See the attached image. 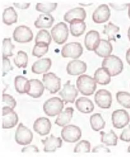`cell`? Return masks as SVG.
I'll return each instance as SVG.
<instances>
[{
  "label": "cell",
  "instance_id": "obj_1",
  "mask_svg": "<svg viewBox=\"0 0 130 157\" xmlns=\"http://www.w3.org/2000/svg\"><path fill=\"white\" fill-rule=\"evenodd\" d=\"M102 67L108 72L111 76L115 77L122 72L124 64L121 59L112 55H109L103 60Z\"/></svg>",
  "mask_w": 130,
  "mask_h": 157
},
{
  "label": "cell",
  "instance_id": "obj_2",
  "mask_svg": "<svg viewBox=\"0 0 130 157\" xmlns=\"http://www.w3.org/2000/svg\"><path fill=\"white\" fill-rule=\"evenodd\" d=\"M77 87L80 93L86 96L93 94L97 88V84L94 78L87 75H82L77 78Z\"/></svg>",
  "mask_w": 130,
  "mask_h": 157
},
{
  "label": "cell",
  "instance_id": "obj_3",
  "mask_svg": "<svg viewBox=\"0 0 130 157\" xmlns=\"http://www.w3.org/2000/svg\"><path fill=\"white\" fill-rule=\"evenodd\" d=\"M64 101L58 97L50 98L46 101L43 105V109L46 115L51 117L59 115L64 108Z\"/></svg>",
  "mask_w": 130,
  "mask_h": 157
},
{
  "label": "cell",
  "instance_id": "obj_4",
  "mask_svg": "<svg viewBox=\"0 0 130 157\" xmlns=\"http://www.w3.org/2000/svg\"><path fill=\"white\" fill-rule=\"evenodd\" d=\"M54 41L59 44H61L68 39L69 30L67 25L61 22L55 25L51 31Z\"/></svg>",
  "mask_w": 130,
  "mask_h": 157
},
{
  "label": "cell",
  "instance_id": "obj_5",
  "mask_svg": "<svg viewBox=\"0 0 130 157\" xmlns=\"http://www.w3.org/2000/svg\"><path fill=\"white\" fill-rule=\"evenodd\" d=\"M82 132L80 128L73 125L65 126L61 131V136L65 142L69 143H75L81 138Z\"/></svg>",
  "mask_w": 130,
  "mask_h": 157
},
{
  "label": "cell",
  "instance_id": "obj_6",
  "mask_svg": "<svg viewBox=\"0 0 130 157\" xmlns=\"http://www.w3.org/2000/svg\"><path fill=\"white\" fill-rule=\"evenodd\" d=\"M2 128L10 129L17 125L18 121L17 114L13 109L8 106L2 108Z\"/></svg>",
  "mask_w": 130,
  "mask_h": 157
},
{
  "label": "cell",
  "instance_id": "obj_7",
  "mask_svg": "<svg viewBox=\"0 0 130 157\" xmlns=\"http://www.w3.org/2000/svg\"><path fill=\"white\" fill-rule=\"evenodd\" d=\"M33 138V134L29 128L20 123L15 132V139L16 143L21 145L31 144Z\"/></svg>",
  "mask_w": 130,
  "mask_h": 157
},
{
  "label": "cell",
  "instance_id": "obj_8",
  "mask_svg": "<svg viewBox=\"0 0 130 157\" xmlns=\"http://www.w3.org/2000/svg\"><path fill=\"white\" fill-rule=\"evenodd\" d=\"M42 81L45 88L49 91L51 94L57 93L61 88V79L53 72L43 75Z\"/></svg>",
  "mask_w": 130,
  "mask_h": 157
},
{
  "label": "cell",
  "instance_id": "obj_9",
  "mask_svg": "<svg viewBox=\"0 0 130 157\" xmlns=\"http://www.w3.org/2000/svg\"><path fill=\"white\" fill-rule=\"evenodd\" d=\"M83 52V48L81 44L77 42H72L63 46L61 54L63 58H71L75 59L80 57Z\"/></svg>",
  "mask_w": 130,
  "mask_h": 157
},
{
  "label": "cell",
  "instance_id": "obj_10",
  "mask_svg": "<svg viewBox=\"0 0 130 157\" xmlns=\"http://www.w3.org/2000/svg\"><path fill=\"white\" fill-rule=\"evenodd\" d=\"M70 82V80H68L63 85V89L59 93L65 105L69 103L73 104L78 95V91L76 88L75 85H71Z\"/></svg>",
  "mask_w": 130,
  "mask_h": 157
},
{
  "label": "cell",
  "instance_id": "obj_11",
  "mask_svg": "<svg viewBox=\"0 0 130 157\" xmlns=\"http://www.w3.org/2000/svg\"><path fill=\"white\" fill-rule=\"evenodd\" d=\"M14 40L19 43H25L31 41L33 38V33L30 27L25 25L17 27L13 33Z\"/></svg>",
  "mask_w": 130,
  "mask_h": 157
},
{
  "label": "cell",
  "instance_id": "obj_12",
  "mask_svg": "<svg viewBox=\"0 0 130 157\" xmlns=\"http://www.w3.org/2000/svg\"><path fill=\"white\" fill-rule=\"evenodd\" d=\"M94 99L98 106L103 109L110 108L112 102V94L105 89L98 90L95 94Z\"/></svg>",
  "mask_w": 130,
  "mask_h": 157
},
{
  "label": "cell",
  "instance_id": "obj_13",
  "mask_svg": "<svg viewBox=\"0 0 130 157\" xmlns=\"http://www.w3.org/2000/svg\"><path fill=\"white\" fill-rule=\"evenodd\" d=\"M112 121L114 128L122 129L128 124L130 117L125 110L117 109L114 111L112 114Z\"/></svg>",
  "mask_w": 130,
  "mask_h": 157
},
{
  "label": "cell",
  "instance_id": "obj_14",
  "mask_svg": "<svg viewBox=\"0 0 130 157\" xmlns=\"http://www.w3.org/2000/svg\"><path fill=\"white\" fill-rule=\"evenodd\" d=\"M52 124L49 119L45 117L37 119L33 125L34 131L43 136L49 134L51 130Z\"/></svg>",
  "mask_w": 130,
  "mask_h": 157
},
{
  "label": "cell",
  "instance_id": "obj_15",
  "mask_svg": "<svg viewBox=\"0 0 130 157\" xmlns=\"http://www.w3.org/2000/svg\"><path fill=\"white\" fill-rule=\"evenodd\" d=\"M110 15V10L108 6L103 4L99 6L96 9L93 13L92 18L96 23H103L109 20Z\"/></svg>",
  "mask_w": 130,
  "mask_h": 157
},
{
  "label": "cell",
  "instance_id": "obj_16",
  "mask_svg": "<svg viewBox=\"0 0 130 157\" xmlns=\"http://www.w3.org/2000/svg\"><path fill=\"white\" fill-rule=\"evenodd\" d=\"M41 141L44 145L43 151L46 153L54 152L57 149L61 148L62 144L61 138L56 137L53 134L46 137L45 140H42Z\"/></svg>",
  "mask_w": 130,
  "mask_h": 157
},
{
  "label": "cell",
  "instance_id": "obj_17",
  "mask_svg": "<svg viewBox=\"0 0 130 157\" xmlns=\"http://www.w3.org/2000/svg\"><path fill=\"white\" fill-rule=\"evenodd\" d=\"M87 64L84 62L74 60L69 62L66 70L69 75L77 76L85 73L87 71Z\"/></svg>",
  "mask_w": 130,
  "mask_h": 157
},
{
  "label": "cell",
  "instance_id": "obj_18",
  "mask_svg": "<svg viewBox=\"0 0 130 157\" xmlns=\"http://www.w3.org/2000/svg\"><path fill=\"white\" fill-rule=\"evenodd\" d=\"M86 17V13L84 8L77 7L71 9L64 15V19L70 23L76 20L84 21Z\"/></svg>",
  "mask_w": 130,
  "mask_h": 157
},
{
  "label": "cell",
  "instance_id": "obj_19",
  "mask_svg": "<svg viewBox=\"0 0 130 157\" xmlns=\"http://www.w3.org/2000/svg\"><path fill=\"white\" fill-rule=\"evenodd\" d=\"M30 88L27 94L34 98L41 97L45 88L42 82L37 79H32L30 80Z\"/></svg>",
  "mask_w": 130,
  "mask_h": 157
},
{
  "label": "cell",
  "instance_id": "obj_20",
  "mask_svg": "<svg viewBox=\"0 0 130 157\" xmlns=\"http://www.w3.org/2000/svg\"><path fill=\"white\" fill-rule=\"evenodd\" d=\"M100 35L97 31L92 30L87 33L85 36V44L87 49L90 51L94 50L100 40Z\"/></svg>",
  "mask_w": 130,
  "mask_h": 157
},
{
  "label": "cell",
  "instance_id": "obj_21",
  "mask_svg": "<svg viewBox=\"0 0 130 157\" xmlns=\"http://www.w3.org/2000/svg\"><path fill=\"white\" fill-rule=\"evenodd\" d=\"M75 106L79 112L84 114L92 113L95 108L92 101L85 97H81L77 99L76 101Z\"/></svg>",
  "mask_w": 130,
  "mask_h": 157
},
{
  "label": "cell",
  "instance_id": "obj_22",
  "mask_svg": "<svg viewBox=\"0 0 130 157\" xmlns=\"http://www.w3.org/2000/svg\"><path fill=\"white\" fill-rule=\"evenodd\" d=\"M52 61L49 58H45L35 62L32 67V71L36 74L39 75L47 72L50 68Z\"/></svg>",
  "mask_w": 130,
  "mask_h": 157
},
{
  "label": "cell",
  "instance_id": "obj_23",
  "mask_svg": "<svg viewBox=\"0 0 130 157\" xmlns=\"http://www.w3.org/2000/svg\"><path fill=\"white\" fill-rule=\"evenodd\" d=\"M113 50L112 45L109 41L101 39L94 51L99 56L106 58L110 55Z\"/></svg>",
  "mask_w": 130,
  "mask_h": 157
},
{
  "label": "cell",
  "instance_id": "obj_24",
  "mask_svg": "<svg viewBox=\"0 0 130 157\" xmlns=\"http://www.w3.org/2000/svg\"><path fill=\"white\" fill-rule=\"evenodd\" d=\"M74 109L72 107L66 108L58 115L55 122V124L60 127H63L69 124L73 116Z\"/></svg>",
  "mask_w": 130,
  "mask_h": 157
},
{
  "label": "cell",
  "instance_id": "obj_25",
  "mask_svg": "<svg viewBox=\"0 0 130 157\" xmlns=\"http://www.w3.org/2000/svg\"><path fill=\"white\" fill-rule=\"evenodd\" d=\"M54 21V18L50 14H41L35 21L34 25L37 28H50Z\"/></svg>",
  "mask_w": 130,
  "mask_h": 157
},
{
  "label": "cell",
  "instance_id": "obj_26",
  "mask_svg": "<svg viewBox=\"0 0 130 157\" xmlns=\"http://www.w3.org/2000/svg\"><path fill=\"white\" fill-rule=\"evenodd\" d=\"M14 86L18 93L21 94L27 93L30 88V80L22 76H17L15 78Z\"/></svg>",
  "mask_w": 130,
  "mask_h": 157
},
{
  "label": "cell",
  "instance_id": "obj_27",
  "mask_svg": "<svg viewBox=\"0 0 130 157\" xmlns=\"http://www.w3.org/2000/svg\"><path fill=\"white\" fill-rule=\"evenodd\" d=\"M111 76L108 72L104 68H99L95 71L94 78L96 82L101 85H106L110 82Z\"/></svg>",
  "mask_w": 130,
  "mask_h": 157
},
{
  "label": "cell",
  "instance_id": "obj_28",
  "mask_svg": "<svg viewBox=\"0 0 130 157\" xmlns=\"http://www.w3.org/2000/svg\"><path fill=\"white\" fill-rule=\"evenodd\" d=\"M100 141L107 146H116L117 145L118 138L112 130H111L109 133H106L104 131H101Z\"/></svg>",
  "mask_w": 130,
  "mask_h": 157
},
{
  "label": "cell",
  "instance_id": "obj_29",
  "mask_svg": "<svg viewBox=\"0 0 130 157\" xmlns=\"http://www.w3.org/2000/svg\"><path fill=\"white\" fill-rule=\"evenodd\" d=\"M70 31L73 36L78 37L84 33L86 29V24L83 21L76 20L70 23Z\"/></svg>",
  "mask_w": 130,
  "mask_h": 157
},
{
  "label": "cell",
  "instance_id": "obj_30",
  "mask_svg": "<svg viewBox=\"0 0 130 157\" xmlns=\"http://www.w3.org/2000/svg\"><path fill=\"white\" fill-rule=\"evenodd\" d=\"M90 121L92 128L96 132L104 128L106 125V122L100 113H95L91 115Z\"/></svg>",
  "mask_w": 130,
  "mask_h": 157
},
{
  "label": "cell",
  "instance_id": "obj_31",
  "mask_svg": "<svg viewBox=\"0 0 130 157\" xmlns=\"http://www.w3.org/2000/svg\"><path fill=\"white\" fill-rule=\"evenodd\" d=\"M3 21L7 25L17 22L18 15L14 8L10 6L5 9L3 13Z\"/></svg>",
  "mask_w": 130,
  "mask_h": 157
},
{
  "label": "cell",
  "instance_id": "obj_32",
  "mask_svg": "<svg viewBox=\"0 0 130 157\" xmlns=\"http://www.w3.org/2000/svg\"><path fill=\"white\" fill-rule=\"evenodd\" d=\"M119 30V27L110 22L107 25H105L103 33L108 36V41H116V36Z\"/></svg>",
  "mask_w": 130,
  "mask_h": 157
},
{
  "label": "cell",
  "instance_id": "obj_33",
  "mask_svg": "<svg viewBox=\"0 0 130 157\" xmlns=\"http://www.w3.org/2000/svg\"><path fill=\"white\" fill-rule=\"evenodd\" d=\"M14 60L15 65L18 68H25L28 62V56L26 52L20 51L17 52Z\"/></svg>",
  "mask_w": 130,
  "mask_h": 157
},
{
  "label": "cell",
  "instance_id": "obj_34",
  "mask_svg": "<svg viewBox=\"0 0 130 157\" xmlns=\"http://www.w3.org/2000/svg\"><path fill=\"white\" fill-rule=\"evenodd\" d=\"M118 102L125 108L130 109V94L125 91H119L116 94Z\"/></svg>",
  "mask_w": 130,
  "mask_h": 157
},
{
  "label": "cell",
  "instance_id": "obj_35",
  "mask_svg": "<svg viewBox=\"0 0 130 157\" xmlns=\"http://www.w3.org/2000/svg\"><path fill=\"white\" fill-rule=\"evenodd\" d=\"M15 46L12 43L11 38H4L3 41V58L12 57L14 55L12 51Z\"/></svg>",
  "mask_w": 130,
  "mask_h": 157
},
{
  "label": "cell",
  "instance_id": "obj_36",
  "mask_svg": "<svg viewBox=\"0 0 130 157\" xmlns=\"http://www.w3.org/2000/svg\"><path fill=\"white\" fill-rule=\"evenodd\" d=\"M49 45L47 44L39 43H35L32 51V54L34 56L40 58L48 52Z\"/></svg>",
  "mask_w": 130,
  "mask_h": 157
},
{
  "label": "cell",
  "instance_id": "obj_37",
  "mask_svg": "<svg viewBox=\"0 0 130 157\" xmlns=\"http://www.w3.org/2000/svg\"><path fill=\"white\" fill-rule=\"evenodd\" d=\"M51 41L52 37L49 33L45 29L40 30L35 37V43H43L49 45Z\"/></svg>",
  "mask_w": 130,
  "mask_h": 157
},
{
  "label": "cell",
  "instance_id": "obj_38",
  "mask_svg": "<svg viewBox=\"0 0 130 157\" xmlns=\"http://www.w3.org/2000/svg\"><path fill=\"white\" fill-rule=\"evenodd\" d=\"M57 5V3H39L37 4L35 8L37 11L45 13H49L54 10Z\"/></svg>",
  "mask_w": 130,
  "mask_h": 157
},
{
  "label": "cell",
  "instance_id": "obj_39",
  "mask_svg": "<svg viewBox=\"0 0 130 157\" xmlns=\"http://www.w3.org/2000/svg\"><path fill=\"white\" fill-rule=\"evenodd\" d=\"M91 147V144L89 141L82 140L76 145L73 152L76 153H89L90 152Z\"/></svg>",
  "mask_w": 130,
  "mask_h": 157
},
{
  "label": "cell",
  "instance_id": "obj_40",
  "mask_svg": "<svg viewBox=\"0 0 130 157\" xmlns=\"http://www.w3.org/2000/svg\"><path fill=\"white\" fill-rule=\"evenodd\" d=\"M2 101L7 106L14 109L17 105L16 101L12 96L6 94H3L2 95Z\"/></svg>",
  "mask_w": 130,
  "mask_h": 157
},
{
  "label": "cell",
  "instance_id": "obj_41",
  "mask_svg": "<svg viewBox=\"0 0 130 157\" xmlns=\"http://www.w3.org/2000/svg\"><path fill=\"white\" fill-rule=\"evenodd\" d=\"M10 60L7 58H3V68L2 77H4L10 71L13 70Z\"/></svg>",
  "mask_w": 130,
  "mask_h": 157
},
{
  "label": "cell",
  "instance_id": "obj_42",
  "mask_svg": "<svg viewBox=\"0 0 130 157\" xmlns=\"http://www.w3.org/2000/svg\"><path fill=\"white\" fill-rule=\"evenodd\" d=\"M120 140L126 142H130V124L124 129L120 136Z\"/></svg>",
  "mask_w": 130,
  "mask_h": 157
},
{
  "label": "cell",
  "instance_id": "obj_43",
  "mask_svg": "<svg viewBox=\"0 0 130 157\" xmlns=\"http://www.w3.org/2000/svg\"><path fill=\"white\" fill-rule=\"evenodd\" d=\"M92 153H109L111 152L110 150L104 145L100 144L97 145L93 149Z\"/></svg>",
  "mask_w": 130,
  "mask_h": 157
},
{
  "label": "cell",
  "instance_id": "obj_44",
  "mask_svg": "<svg viewBox=\"0 0 130 157\" xmlns=\"http://www.w3.org/2000/svg\"><path fill=\"white\" fill-rule=\"evenodd\" d=\"M21 152L22 153H39L40 151L38 147L34 145H30L23 147Z\"/></svg>",
  "mask_w": 130,
  "mask_h": 157
},
{
  "label": "cell",
  "instance_id": "obj_45",
  "mask_svg": "<svg viewBox=\"0 0 130 157\" xmlns=\"http://www.w3.org/2000/svg\"><path fill=\"white\" fill-rule=\"evenodd\" d=\"M109 5L111 7L116 10H124L128 6L129 4H126L123 5H118L117 4L110 3Z\"/></svg>",
  "mask_w": 130,
  "mask_h": 157
},
{
  "label": "cell",
  "instance_id": "obj_46",
  "mask_svg": "<svg viewBox=\"0 0 130 157\" xmlns=\"http://www.w3.org/2000/svg\"><path fill=\"white\" fill-rule=\"evenodd\" d=\"M13 4L16 7L22 9H25L28 8L30 6V3H14Z\"/></svg>",
  "mask_w": 130,
  "mask_h": 157
},
{
  "label": "cell",
  "instance_id": "obj_47",
  "mask_svg": "<svg viewBox=\"0 0 130 157\" xmlns=\"http://www.w3.org/2000/svg\"><path fill=\"white\" fill-rule=\"evenodd\" d=\"M126 58L127 62L130 65V48L127 50L126 52Z\"/></svg>",
  "mask_w": 130,
  "mask_h": 157
},
{
  "label": "cell",
  "instance_id": "obj_48",
  "mask_svg": "<svg viewBox=\"0 0 130 157\" xmlns=\"http://www.w3.org/2000/svg\"><path fill=\"white\" fill-rule=\"evenodd\" d=\"M128 36L129 40L130 41V26L128 31Z\"/></svg>",
  "mask_w": 130,
  "mask_h": 157
},
{
  "label": "cell",
  "instance_id": "obj_49",
  "mask_svg": "<svg viewBox=\"0 0 130 157\" xmlns=\"http://www.w3.org/2000/svg\"><path fill=\"white\" fill-rule=\"evenodd\" d=\"M128 6V15L130 19V4H129Z\"/></svg>",
  "mask_w": 130,
  "mask_h": 157
},
{
  "label": "cell",
  "instance_id": "obj_50",
  "mask_svg": "<svg viewBox=\"0 0 130 157\" xmlns=\"http://www.w3.org/2000/svg\"><path fill=\"white\" fill-rule=\"evenodd\" d=\"M128 152L130 153V145L128 147Z\"/></svg>",
  "mask_w": 130,
  "mask_h": 157
}]
</instances>
